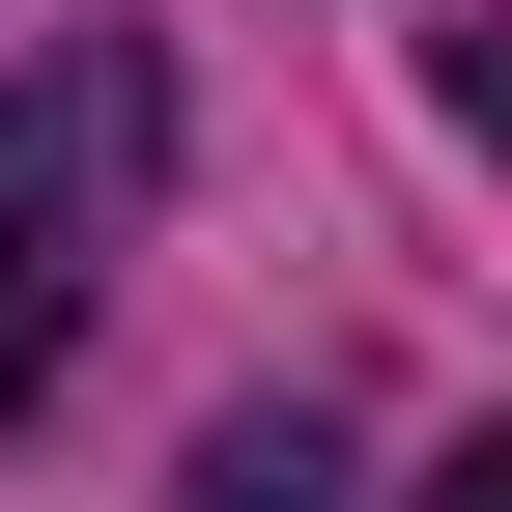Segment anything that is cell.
Wrapping results in <instances>:
<instances>
[{"label":"cell","mask_w":512,"mask_h":512,"mask_svg":"<svg viewBox=\"0 0 512 512\" xmlns=\"http://www.w3.org/2000/svg\"><path fill=\"white\" fill-rule=\"evenodd\" d=\"M200 512H342V427H313V399H228L200 427Z\"/></svg>","instance_id":"6da1fadb"},{"label":"cell","mask_w":512,"mask_h":512,"mask_svg":"<svg viewBox=\"0 0 512 512\" xmlns=\"http://www.w3.org/2000/svg\"><path fill=\"white\" fill-rule=\"evenodd\" d=\"M57 342H86V256H57L29 200H0V427H29V399H57Z\"/></svg>","instance_id":"7a4b0ae2"},{"label":"cell","mask_w":512,"mask_h":512,"mask_svg":"<svg viewBox=\"0 0 512 512\" xmlns=\"http://www.w3.org/2000/svg\"><path fill=\"white\" fill-rule=\"evenodd\" d=\"M427 512H512V427H484V456H427Z\"/></svg>","instance_id":"3957f363"}]
</instances>
